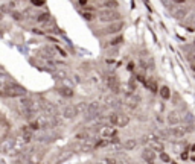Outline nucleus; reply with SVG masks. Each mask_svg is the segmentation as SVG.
<instances>
[{
  "mask_svg": "<svg viewBox=\"0 0 195 164\" xmlns=\"http://www.w3.org/2000/svg\"><path fill=\"white\" fill-rule=\"evenodd\" d=\"M76 109H78V112H87V109H89V105L86 103V102H79L78 105H76Z\"/></svg>",
  "mask_w": 195,
  "mask_h": 164,
  "instance_id": "nucleus-22",
  "label": "nucleus"
},
{
  "mask_svg": "<svg viewBox=\"0 0 195 164\" xmlns=\"http://www.w3.org/2000/svg\"><path fill=\"white\" fill-rule=\"evenodd\" d=\"M143 85H145L148 90H151L153 93H156V91H157V85H156V81H154V79H148Z\"/></svg>",
  "mask_w": 195,
  "mask_h": 164,
  "instance_id": "nucleus-19",
  "label": "nucleus"
},
{
  "mask_svg": "<svg viewBox=\"0 0 195 164\" xmlns=\"http://www.w3.org/2000/svg\"><path fill=\"white\" fill-rule=\"evenodd\" d=\"M20 107L23 108V111L35 108V107H34V100L29 99V97H21V99H20Z\"/></svg>",
  "mask_w": 195,
  "mask_h": 164,
  "instance_id": "nucleus-9",
  "label": "nucleus"
},
{
  "mask_svg": "<svg viewBox=\"0 0 195 164\" xmlns=\"http://www.w3.org/2000/svg\"><path fill=\"white\" fill-rule=\"evenodd\" d=\"M188 131H191V128H186V126H175V128H171L169 129V135H172V137H183Z\"/></svg>",
  "mask_w": 195,
  "mask_h": 164,
  "instance_id": "nucleus-4",
  "label": "nucleus"
},
{
  "mask_svg": "<svg viewBox=\"0 0 195 164\" xmlns=\"http://www.w3.org/2000/svg\"><path fill=\"white\" fill-rule=\"evenodd\" d=\"M107 85H108V88L113 91V94H117L119 91H121V85H119V81H117V78L114 76V74H111V76H108V79H107Z\"/></svg>",
  "mask_w": 195,
  "mask_h": 164,
  "instance_id": "nucleus-3",
  "label": "nucleus"
},
{
  "mask_svg": "<svg viewBox=\"0 0 195 164\" xmlns=\"http://www.w3.org/2000/svg\"><path fill=\"white\" fill-rule=\"evenodd\" d=\"M151 146H153V149H154V150H159V152L163 150V145H162L160 141H154V143H151Z\"/></svg>",
  "mask_w": 195,
  "mask_h": 164,
  "instance_id": "nucleus-26",
  "label": "nucleus"
},
{
  "mask_svg": "<svg viewBox=\"0 0 195 164\" xmlns=\"http://www.w3.org/2000/svg\"><path fill=\"white\" fill-rule=\"evenodd\" d=\"M76 114H78L76 105H69V107H66V108H64V111H63V116H64L66 119H73Z\"/></svg>",
  "mask_w": 195,
  "mask_h": 164,
  "instance_id": "nucleus-7",
  "label": "nucleus"
},
{
  "mask_svg": "<svg viewBox=\"0 0 195 164\" xmlns=\"http://www.w3.org/2000/svg\"><path fill=\"white\" fill-rule=\"evenodd\" d=\"M136 146H137V140H133V138L126 140L124 143V147L126 150H133V149H136Z\"/></svg>",
  "mask_w": 195,
  "mask_h": 164,
  "instance_id": "nucleus-18",
  "label": "nucleus"
},
{
  "mask_svg": "<svg viewBox=\"0 0 195 164\" xmlns=\"http://www.w3.org/2000/svg\"><path fill=\"white\" fill-rule=\"evenodd\" d=\"M128 123H130V117L125 116V114H119V117H117V126L124 128V126H126Z\"/></svg>",
  "mask_w": 195,
  "mask_h": 164,
  "instance_id": "nucleus-14",
  "label": "nucleus"
},
{
  "mask_svg": "<svg viewBox=\"0 0 195 164\" xmlns=\"http://www.w3.org/2000/svg\"><path fill=\"white\" fill-rule=\"evenodd\" d=\"M40 158H41L40 155H35V153H34V155H31V160H29V161H31L32 164H34V163H38V161H40Z\"/></svg>",
  "mask_w": 195,
  "mask_h": 164,
  "instance_id": "nucleus-29",
  "label": "nucleus"
},
{
  "mask_svg": "<svg viewBox=\"0 0 195 164\" xmlns=\"http://www.w3.org/2000/svg\"><path fill=\"white\" fill-rule=\"evenodd\" d=\"M140 100H142V99H140V96H139V94H136V96L133 94V96H130V99H128V102H126V103H128V107H130V108L134 109V108H137V107H139Z\"/></svg>",
  "mask_w": 195,
  "mask_h": 164,
  "instance_id": "nucleus-10",
  "label": "nucleus"
},
{
  "mask_svg": "<svg viewBox=\"0 0 195 164\" xmlns=\"http://www.w3.org/2000/svg\"><path fill=\"white\" fill-rule=\"evenodd\" d=\"M101 135H102V137H113V135H116V131L111 126H105V128H102Z\"/></svg>",
  "mask_w": 195,
  "mask_h": 164,
  "instance_id": "nucleus-17",
  "label": "nucleus"
},
{
  "mask_svg": "<svg viewBox=\"0 0 195 164\" xmlns=\"http://www.w3.org/2000/svg\"><path fill=\"white\" fill-rule=\"evenodd\" d=\"M31 128H32V129H38V128H40V123H38V122H31Z\"/></svg>",
  "mask_w": 195,
  "mask_h": 164,
  "instance_id": "nucleus-34",
  "label": "nucleus"
},
{
  "mask_svg": "<svg viewBox=\"0 0 195 164\" xmlns=\"http://www.w3.org/2000/svg\"><path fill=\"white\" fill-rule=\"evenodd\" d=\"M23 116L29 120V122H32V119L37 116V111H35V108L34 109H26V111H23Z\"/></svg>",
  "mask_w": 195,
  "mask_h": 164,
  "instance_id": "nucleus-20",
  "label": "nucleus"
},
{
  "mask_svg": "<svg viewBox=\"0 0 195 164\" xmlns=\"http://www.w3.org/2000/svg\"><path fill=\"white\" fill-rule=\"evenodd\" d=\"M12 17L16 18V20H20V18H21V15H20V14H17V12H12Z\"/></svg>",
  "mask_w": 195,
  "mask_h": 164,
  "instance_id": "nucleus-36",
  "label": "nucleus"
},
{
  "mask_svg": "<svg viewBox=\"0 0 195 164\" xmlns=\"http://www.w3.org/2000/svg\"><path fill=\"white\" fill-rule=\"evenodd\" d=\"M110 143H111V141H107V140H101L99 143H96V145H95V147H105V146H108Z\"/></svg>",
  "mask_w": 195,
  "mask_h": 164,
  "instance_id": "nucleus-28",
  "label": "nucleus"
},
{
  "mask_svg": "<svg viewBox=\"0 0 195 164\" xmlns=\"http://www.w3.org/2000/svg\"><path fill=\"white\" fill-rule=\"evenodd\" d=\"M180 122H181V119L178 117V112H177V111H171V112L168 114V123H169V125H172V126L175 128L178 123H180Z\"/></svg>",
  "mask_w": 195,
  "mask_h": 164,
  "instance_id": "nucleus-8",
  "label": "nucleus"
},
{
  "mask_svg": "<svg viewBox=\"0 0 195 164\" xmlns=\"http://www.w3.org/2000/svg\"><path fill=\"white\" fill-rule=\"evenodd\" d=\"M43 111H44V114L49 116V117H53V116L56 114V108H55V105H52V103H44V105H43Z\"/></svg>",
  "mask_w": 195,
  "mask_h": 164,
  "instance_id": "nucleus-11",
  "label": "nucleus"
},
{
  "mask_svg": "<svg viewBox=\"0 0 195 164\" xmlns=\"http://www.w3.org/2000/svg\"><path fill=\"white\" fill-rule=\"evenodd\" d=\"M32 5H34V6H44L46 3H44V2H41V0H34V2H32Z\"/></svg>",
  "mask_w": 195,
  "mask_h": 164,
  "instance_id": "nucleus-32",
  "label": "nucleus"
},
{
  "mask_svg": "<svg viewBox=\"0 0 195 164\" xmlns=\"http://www.w3.org/2000/svg\"><path fill=\"white\" fill-rule=\"evenodd\" d=\"M122 27H124V23H121V21H119V23H114V24H111V26H108V27H107L105 34H116V32H117V31H121Z\"/></svg>",
  "mask_w": 195,
  "mask_h": 164,
  "instance_id": "nucleus-12",
  "label": "nucleus"
},
{
  "mask_svg": "<svg viewBox=\"0 0 195 164\" xmlns=\"http://www.w3.org/2000/svg\"><path fill=\"white\" fill-rule=\"evenodd\" d=\"M142 158L148 164H154V161H156V153H154V150H151V149H145L142 152Z\"/></svg>",
  "mask_w": 195,
  "mask_h": 164,
  "instance_id": "nucleus-6",
  "label": "nucleus"
},
{
  "mask_svg": "<svg viewBox=\"0 0 195 164\" xmlns=\"http://www.w3.org/2000/svg\"><path fill=\"white\" fill-rule=\"evenodd\" d=\"M58 93H60L63 97H72V96H73V90L69 88V87H60V88H58Z\"/></svg>",
  "mask_w": 195,
  "mask_h": 164,
  "instance_id": "nucleus-15",
  "label": "nucleus"
},
{
  "mask_svg": "<svg viewBox=\"0 0 195 164\" xmlns=\"http://www.w3.org/2000/svg\"><path fill=\"white\" fill-rule=\"evenodd\" d=\"M160 158H162V160H163V161H166V163H168V161H169V157H168V155H166V153H162V155H160Z\"/></svg>",
  "mask_w": 195,
  "mask_h": 164,
  "instance_id": "nucleus-35",
  "label": "nucleus"
},
{
  "mask_svg": "<svg viewBox=\"0 0 195 164\" xmlns=\"http://www.w3.org/2000/svg\"><path fill=\"white\" fill-rule=\"evenodd\" d=\"M78 5H81V6H87V0H81V2H78Z\"/></svg>",
  "mask_w": 195,
  "mask_h": 164,
  "instance_id": "nucleus-37",
  "label": "nucleus"
},
{
  "mask_svg": "<svg viewBox=\"0 0 195 164\" xmlns=\"http://www.w3.org/2000/svg\"><path fill=\"white\" fill-rule=\"evenodd\" d=\"M133 67H134V64H133V62H130V64H128V70H130V72H133Z\"/></svg>",
  "mask_w": 195,
  "mask_h": 164,
  "instance_id": "nucleus-38",
  "label": "nucleus"
},
{
  "mask_svg": "<svg viewBox=\"0 0 195 164\" xmlns=\"http://www.w3.org/2000/svg\"><path fill=\"white\" fill-rule=\"evenodd\" d=\"M117 117H119V114H116V112H113V114H110V123L111 125H116L117 126Z\"/></svg>",
  "mask_w": 195,
  "mask_h": 164,
  "instance_id": "nucleus-23",
  "label": "nucleus"
},
{
  "mask_svg": "<svg viewBox=\"0 0 195 164\" xmlns=\"http://www.w3.org/2000/svg\"><path fill=\"white\" fill-rule=\"evenodd\" d=\"M105 103L108 105V107H114V108L121 105V103H119V100H116V99H114V96H110V94L105 96Z\"/></svg>",
  "mask_w": 195,
  "mask_h": 164,
  "instance_id": "nucleus-16",
  "label": "nucleus"
},
{
  "mask_svg": "<svg viewBox=\"0 0 195 164\" xmlns=\"http://www.w3.org/2000/svg\"><path fill=\"white\" fill-rule=\"evenodd\" d=\"M51 15L47 14V12H44V14H40L38 17H37V21H40V23H43V21H46V20H49Z\"/></svg>",
  "mask_w": 195,
  "mask_h": 164,
  "instance_id": "nucleus-24",
  "label": "nucleus"
},
{
  "mask_svg": "<svg viewBox=\"0 0 195 164\" xmlns=\"http://www.w3.org/2000/svg\"><path fill=\"white\" fill-rule=\"evenodd\" d=\"M84 18L89 20V21H91V20L95 18V15H93V14H89V12H84Z\"/></svg>",
  "mask_w": 195,
  "mask_h": 164,
  "instance_id": "nucleus-33",
  "label": "nucleus"
},
{
  "mask_svg": "<svg viewBox=\"0 0 195 164\" xmlns=\"http://www.w3.org/2000/svg\"><path fill=\"white\" fill-rule=\"evenodd\" d=\"M117 43H122V36H117V38H116V40H113L110 44H111V46H117Z\"/></svg>",
  "mask_w": 195,
  "mask_h": 164,
  "instance_id": "nucleus-31",
  "label": "nucleus"
},
{
  "mask_svg": "<svg viewBox=\"0 0 195 164\" xmlns=\"http://www.w3.org/2000/svg\"><path fill=\"white\" fill-rule=\"evenodd\" d=\"M102 163L104 164H117V161H116V158H105Z\"/></svg>",
  "mask_w": 195,
  "mask_h": 164,
  "instance_id": "nucleus-30",
  "label": "nucleus"
},
{
  "mask_svg": "<svg viewBox=\"0 0 195 164\" xmlns=\"http://www.w3.org/2000/svg\"><path fill=\"white\" fill-rule=\"evenodd\" d=\"M160 96H162L163 99H169V97H171L169 88H168V87H162V88H160Z\"/></svg>",
  "mask_w": 195,
  "mask_h": 164,
  "instance_id": "nucleus-21",
  "label": "nucleus"
},
{
  "mask_svg": "<svg viewBox=\"0 0 195 164\" xmlns=\"http://www.w3.org/2000/svg\"><path fill=\"white\" fill-rule=\"evenodd\" d=\"M194 44H195V41H194Z\"/></svg>",
  "mask_w": 195,
  "mask_h": 164,
  "instance_id": "nucleus-40",
  "label": "nucleus"
},
{
  "mask_svg": "<svg viewBox=\"0 0 195 164\" xmlns=\"http://www.w3.org/2000/svg\"><path fill=\"white\" fill-rule=\"evenodd\" d=\"M188 12H189L188 8H178L177 11H174V17L178 18V20H184L186 15H188Z\"/></svg>",
  "mask_w": 195,
  "mask_h": 164,
  "instance_id": "nucleus-13",
  "label": "nucleus"
},
{
  "mask_svg": "<svg viewBox=\"0 0 195 164\" xmlns=\"http://www.w3.org/2000/svg\"><path fill=\"white\" fill-rule=\"evenodd\" d=\"M26 90L18 85L16 82H8L3 84V96H9V97H18V96H24Z\"/></svg>",
  "mask_w": 195,
  "mask_h": 164,
  "instance_id": "nucleus-1",
  "label": "nucleus"
},
{
  "mask_svg": "<svg viewBox=\"0 0 195 164\" xmlns=\"http://www.w3.org/2000/svg\"><path fill=\"white\" fill-rule=\"evenodd\" d=\"M192 72H195V64H194V65H192Z\"/></svg>",
  "mask_w": 195,
  "mask_h": 164,
  "instance_id": "nucleus-39",
  "label": "nucleus"
},
{
  "mask_svg": "<svg viewBox=\"0 0 195 164\" xmlns=\"http://www.w3.org/2000/svg\"><path fill=\"white\" fill-rule=\"evenodd\" d=\"M102 5H104V6H107V8H110L111 11H113V8L119 6V3H117V2H104Z\"/></svg>",
  "mask_w": 195,
  "mask_h": 164,
  "instance_id": "nucleus-25",
  "label": "nucleus"
},
{
  "mask_svg": "<svg viewBox=\"0 0 195 164\" xmlns=\"http://www.w3.org/2000/svg\"><path fill=\"white\" fill-rule=\"evenodd\" d=\"M98 17H99L101 21H104V23H113V21L119 20L121 15H119V12H116V11L107 9V11H101V12L98 14Z\"/></svg>",
  "mask_w": 195,
  "mask_h": 164,
  "instance_id": "nucleus-2",
  "label": "nucleus"
},
{
  "mask_svg": "<svg viewBox=\"0 0 195 164\" xmlns=\"http://www.w3.org/2000/svg\"><path fill=\"white\" fill-rule=\"evenodd\" d=\"M14 146H16V140H14V138H11V140H5L3 145H2V150H3V153H9V155H12V149H14Z\"/></svg>",
  "mask_w": 195,
  "mask_h": 164,
  "instance_id": "nucleus-5",
  "label": "nucleus"
},
{
  "mask_svg": "<svg viewBox=\"0 0 195 164\" xmlns=\"http://www.w3.org/2000/svg\"><path fill=\"white\" fill-rule=\"evenodd\" d=\"M53 76H55V78H60V79H64V78H66V72H64V70H56V72L53 73Z\"/></svg>",
  "mask_w": 195,
  "mask_h": 164,
  "instance_id": "nucleus-27",
  "label": "nucleus"
}]
</instances>
